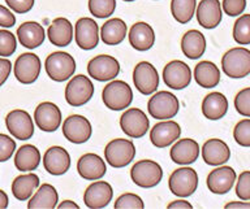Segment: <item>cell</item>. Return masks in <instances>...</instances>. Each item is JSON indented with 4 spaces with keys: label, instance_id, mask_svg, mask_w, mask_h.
<instances>
[{
    "label": "cell",
    "instance_id": "1",
    "mask_svg": "<svg viewBox=\"0 0 250 209\" xmlns=\"http://www.w3.org/2000/svg\"><path fill=\"white\" fill-rule=\"evenodd\" d=\"M102 100L111 111H124L132 104L133 91L126 82L112 79L104 86L102 93Z\"/></svg>",
    "mask_w": 250,
    "mask_h": 209
},
{
    "label": "cell",
    "instance_id": "2",
    "mask_svg": "<svg viewBox=\"0 0 250 209\" xmlns=\"http://www.w3.org/2000/svg\"><path fill=\"white\" fill-rule=\"evenodd\" d=\"M44 69L52 81L65 82L73 77L76 72V60L68 52L56 51L47 56Z\"/></svg>",
    "mask_w": 250,
    "mask_h": 209
},
{
    "label": "cell",
    "instance_id": "3",
    "mask_svg": "<svg viewBox=\"0 0 250 209\" xmlns=\"http://www.w3.org/2000/svg\"><path fill=\"white\" fill-rule=\"evenodd\" d=\"M223 73L229 78L240 79L250 74V51L244 47H236L227 51L222 57Z\"/></svg>",
    "mask_w": 250,
    "mask_h": 209
},
{
    "label": "cell",
    "instance_id": "4",
    "mask_svg": "<svg viewBox=\"0 0 250 209\" xmlns=\"http://www.w3.org/2000/svg\"><path fill=\"white\" fill-rule=\"evenodd\" d=\"M199 178L193 168L184 165L176 169L168 179V187L172 194L177 198H189L194 194L198 187Z\"/></svg>",
    "mask_w": 250,
    "mask_h": 209
},
{
    "label": "cell",
    "instance_id": "5",
    "mask_svg": "<svg viewBox=\"0 0 250 209\" xmlns=\"http://www.w3.org/2000/svg\"><path fill=\"white\" fill-rule=\"evenodd\" d=\"M130 178L141 189H152L158 186L163 178V169L156 161L141 160L132 167Z\"/></svg>",
    "mask_w": 250,
    "mask_h": 209
},
{
    "label": "cell",
    "instance_id": "6",
    "mask_svg": "<svg viewBox=\"0 0 250 209\" xmlns=\"http://www.w3.org/2000/svg\"><path fill=\"white\" fill-rule=\"evenodd\" d=\"M136 146L132 140L116 138L105 146L104 157L109 167L119 169L128 167L136 157Z\"/></svg>",
    "mask_w": 250,
    "mask_h": 209
},
{
    "label": "cell",
    "instance_id": "7",
    "mask_svg": "<svg viewBox=\"0 0 250 209\" xmlns=\"http://www.w3.org/2000/svg\"><path fill=\"white\" fill-rule=\"evenodd\" d=\"M180 101L175 94L169 91H159L154 94L147 103L148 114L156 120H169L177 114Z\"/></svg>",
    "mask_w": 250,
    "mask_h": 209
},
{
    "label": "cell",
    "instance_id": "8",
    "mask_svg": "<svg viewBox=\"0 0 250 209\" xmlns=\"http://www.w3.org/2000/svg\"><path fill=\"white\" fill-rule=\"evenodd\" d=\"M94 83L89 77L78 74L70 78L65 87V100L72 107L87 104L94 95Z\"/></svg>",
    "mask_w": 250,
    "mask_h": 209
},
{
    "label": "cell",
    "instance_id": "9",
    "mask_svg": "<svg viewBox=\"0 0 250 209\" xmlns=\"http://www.w3.org/2000/svg\"><path fill=\"white\" fill-rule=\"evenodd\" d=\"M87 73L98 82H109L120 73V64L111 55H98L87 64Z\"/></svg>",
    "mask_w": 250,
    "mask_h": 209
},
{
    "label": "cell",
    "instance_id": "10",
    "mask_svg": "<svg viewBox=\"0 0 250 209\" xmlns=\"http://www.w3.org/2000/svg\"><path fill=\"white\" fill-rule=\"evenodd\" d=\"M133 83L142 95H151L159 87V74L151 62H138L133 70Z\"/></svg>",
    "mask_w": 250,
    "mask_h": 209
},
{
    "label": "cell",
    "instance_id": "11",
    "mask_svg": "<svg viewBox=\"0 0 250 209\" xmlns=\"http://www.w3.org/2000/svg\"><path fill=\"white\" fill-rule=\"evenodd\" d=\"M93 128L90 121L81 114H72L62 122V135L73 144L86 143L91 138Z\"/></svg>",
    "mask_w": 250,
    "mask_h": 209
},
{
    "label": "cell",
    "instance_id": "12",
    "mask_svg": "<svg viewBox=\"0 0 250 209\" xmlns=\"http://www.w3.org/2000/svg\"><path fill=\"white\" fill-rule=\"evenodd\" d=\"M42 69L41 58L33 52L20 55L15 62V77L22 85H31L38 79Z\"/></svg>",
    "mask_w": 250,
    "mask_h": 209
},
{
    "label": "cell",
    "instance_id": "13",
    "mask_svg": "<svg viewBox=\"0 0 250 209\" xmlns=\"http://www.w3.org/2000/svg\"><path fill=\"white\" fill-rule=\"evenodd\" d=\"M5 125L8 132L11 133L16 139L27 140L34 134V122L26 111L15 109L5 117Z\"/></svg>",
    "mask_w": 250,
    "mask_h": 209
},
{
    "label": "cell",
    "instance_id": "14",
    "mask_svg": "<svg viewBox=\"0 0 250 209\" xmlns=\"http://www.w3.org/2000/svg\"><path fill=\"white\" fill-rule=\"evenodd\" d=\"M121 130L130 138H142L148 132V118L146 113L140 108H130L121 114Z\"/></svg>",
    "mask_w": 250,
    "mask_h": 209
},
{
    "label": "cell",
    "instance_id": "15",
    "mask_svg": "<svg viewBox=\"0 0 250 209\" xmlns=\"http://www.w3.org/2000/svg\"><path fill=\"white\" fill-rule=\"evenodd\" d=\"M74 40L83 51H91L99 43V27L97 21L90 17H82L74 26Z\"/></svg>",
    "mask_w": 250,
    "mask_h": 209
},
{
    "label": "cell",
    "instance_id": "16",
    "mask_svg": "<svg viewBox=\"0 0 250 209\" xmlns=\"http://www.w3.org/2000/svg\"><path fill=\"white\" fill-rule=\"evenodd\" d=\"M164 83L172 90H184L190 85L191 70L187 62L173 60L163 69Z\"/></svg>",
    "mask_w": 250,
    "mask_h": 209
},
{
    "label": "cell",
    "instance_id": "17",
    "mask_svg": "<svg viewBox=\"0 0 250 209\" xmlns=\"http://www.w3.org/2000/svg\"><path fill=\"white\" fill-rule=\"evenodd\" d=\"M62 111L51 101H43L35 108L34 121L42 132L54 133L62 125Z\"/></svg>",
    "mask_w": 250,
    "mask_h": 209
},
{
    "label": "cell",
    "instance_id": "18",
    "mask_svg": "<svg viewBox=\"0 0 250 209\" xmlns=\"http://www.w3.org/2000/svg\"><path fill=\"white\" fill-rule=\"evenodd\" d=\"M236 178H237V175H236L233 168L220 165L207 175V189L212 194L226 195L232 190Z\"/></svg>",
    "mask_w": 250,
    "mask_h": 209
},
{
    "label": "cell",
    "instance_id": "19",
    "mask_svg": "<svg viewBox=\"0 0 250 209\" xmlns=\"http://www.w3.org/2000/svg\"><path fill=\"white\" fill-rule=\"evenodd\" d=\"M43 167L47 173L59 177L65 174L70 168V156L65 148L54 146L48 148L43 156Z\"/></svg>",
    "mask_w": 250,
    "mask_h": 209
},
{
    "label": "cell",
    "instance_id": "20",
    "mask_svg": "<svg viewBox=\"0 0 250 209\" xmlns=\"http://www.w3.org/2000/svg\"><path fill=\"white\" fill-rule=\"evenodd\" d=\"M113 198V190L111 185L104 181L91 183L85 190L83 203L87 208L101 209L107 207Z\"/></svg>",
    "mask_w": 250,
    "mask_h": 209
},
{
    "label": "cell",
    "instance_id": "21",
    "mask_svg": "<svg viewBox=\"0 0 250 209\" xmlns=\"http://www.w3.org/2000/svg\"><path fill=\"white\" fill-rule=\"evenodd\" d=\"M197 21L203 29L211 30L222 22L223 9L219 0H201L195 8Z\"/></svg>",
    "mask_w": 250,
    "mask_h": 209
},
{
    "label": "cell",
    "instance_id": "22",
    "mask_svg": "<svg viewBox=\"0 0 250 209\" xmlns=\"http://www.w3.org/2000/svg\"><path fill=\"white\" fill-rule=\"evenodd\" d=\"M181 135V128L175 121H163L156 124L150 132V140L158 148L172 146Z\"/></svg>",
    "mask_w": 250,
    "mask_h": 209
},
{
    "label": "cell",
    "instance_id": "23",
    "mask_svg": "<svg viewBox=\"0 0 250 209\" xmlns=\"http://www.w3.org/2000/svg\"><path fill=\"white\" fill-rule=\"evenodd\" d=\"M128 38L130 46L138 52H146L151 50L154 43H155V31L151 27V25L138 21L133 23L130 30L128 33Z\"/></svg>",
    "mask_w": 250,
    "mask_h": 209
},
{
    "label": "cell",
    "instance_id": "24",
    "mask_svg": "<svg viewBox=\"0 0 250 209\" xmlns=\"http://www.w3.org/2000/svg\"><path fill=\"white\" fill-rule=\"evenodd\" d=\"M202 159L210 167L224 165L230 159L229 146L218 138L208 139L202 147Z\"/></svg>",
    "mask_w": 250,
    "mask_h": 209
},
{
    "label": "cell",
    "instance_id": "25",
    "mask_svg": "<svg viewBox=\"0 0 250 209\" xmlns=\"http://www.w3.org/2000/svg\"><path fill=\"white\" fill-rule=\"evenodd\" d=\"M199 146L194 139L184 138V139L176 140V143L172 146L169 156L172 161L177 165H191L197 161L199 156Z\"/></svg>",
    "mask_w": 250,
    "mask_h": 209
},
{
    "label": "cell",
    "instance_id": "26",
    "mask_svg": "<svg viewBox=\"0 0 250 209\" xmlns=\"http://www.w3.org/2000/svg\"><path fill=\"white\" fill-rule=\"evenodd\" d=\"M77 171L83 179L97 181L104 177L107 173V165L104 160L97 153H85L78 160Z\"/></svg>",
    "mask_w": 250,
    "mask_h": 209
},
{
    "label": "cell",
    "instance_id": "27",
    "mask_svg": "<svg viewBox=\"0 0 250 209\" xmlns=\"http://www.w3.org/2000/svg\"><path fill=\"white\" fill-rule=\"evenodd\" d=\"M17 38L21 46L29 50H34L42 46L46 38V31L41 23L35 21H26L21 23V26L17 29Z\"/></svg>",
    "mask_w": 250,
    "mask_h": 209
},
{
    "label": "cell",
    "instance_id": "28",
    "mask_svg": "<svg viewBox=\"0 0 250 209\" xmlns=\"http://www.w3.org/2000/svg\"><path fill=\"white\" fill-rule=\"evenodd\" d=\"M47 35L54 46L66 47L73 40V26L65 17H58L48 27Z\"/></svg>",
    "mask_w": 250,
    "mask_h": 209
},
{
    "label": "cell",
    "instance_id": "29",
    "mask_svg": "<svg viewBox=\"0 0 250 209\" xmlns=\"http://www.w3.org/2000/svg\"><path fill=\"white\" fill-rule=\"evenodd\" d=\"M228 99L222 93H211L202 101V113L207 120L218 121L228 112Z\"/></svg>",
    "mask_w": 250,
    "mask_h": 209
},
{
    "label": "cell",
    "instance_id": "30",
    "mask_svg": "<svg viewBox=\"0 0 250 209\" xmlns=\"http://www.w3.org/2000/svg\"><path fill=\"white\" fill-rule=\"evenodd\" d=\"M206 38L198 30H189L181 39V51L189 60H198L206 51Z\"/></svg>",
    "mask_w": 250,
    "mask_h": 209
},
{
    "label": "cell",
    "instance_id": "31",
    "mask_svg": "<svg viewBox=\"0 0 250 209\" xmlns=\"http://www.w3.org/2000/svg\"><path fill=\"white\" fill-rule=\"evenodd\" d=\"M128 34V27L121 19H109L103 23L101 29V38L104 44L117 46L120 44Z\"/></svg>",
    "mask_w": 250,
    "mask_h": 209
},
{
    "label": "cell",
    "instance_id": "32",
    "mask_svg": "<svg viewBox=\"0 0 250 209\" xmlns=\"http://www.w3.org/2000/svg\"><path fill=\"white\" fill-rule=\"evenodd\" d=\"M41 152L33 144H25L19 148L15 156V167L20 171H35L41 164Z\"/></svg>",
    "mask_w": 250,
    "mask_h": 209
},
{
    "label": "cell",
    "instance_id": "33",
    "mask_svg": "<svg viewBox=\"0 0 250 209\" xmlns=\"http://www.w3.org/2000/svg\"><path fill=\"white\" fill-rule=\"evenodd\" d=\"M194 79L203 89H212L220 82V70L212 61H201L194 68Z\"/></svg>",
    "mask_w": 250,
    "mask_h": 209
},
{
    "label": "cell",
    "instance_id": "34",
    "mask_svg": "<svg viewBox=\"0 0 250 209\" xmlns=\"http://www.w3.org/2000/svg\"><path fill=\"white\" fill-rule=\"evenodd\" d=\"M58 200L59 195L56 189L52 185L43 183L42 186L38 187V191L30 198V200L27 203V208H56L58 207Z\"/></svg>",
    "mask_w": 250,
    "mask_h": 209
},
{
    "label": "cell",
    "instance_id": "35",
    "mask_svg": "<svg viewBox=\"0 0 250 209\" xmlns=\"http://www.w3.org/2000/svg\"><path fill=\"white\" fill-rule=\"evenodd\" d=\"M39 187V177L37 174H25L16 177L12 182V194L20 202L30 199Z\"/></svg>",
    "mask_w": 250,
    "mask_h": 209
},
{
    "label": "cell",
    "instance_id": "36",
    "mask_svg": "<svg viewBox=\"0 0 250 209\" xmlns=\"http://www.w3.org/2000/svg\"><path fill=\"white\" fill-rule=\"evenodd\" d=\"M197 8V0H172L171 12L173 19L180 23L191 21Z\"/></svg>",
    "mask_w": 250,
    "mask_h": 209
},
{
    "label": "cell",
    "instance_id": "37",
    "mask_svg": "<svg viewBox=\"0 0 250 209\" xmlns=\"http://www.w3.org/2000/svg\"><path fill=\"white\" fill-rule=\"evenodd\" d=\"M234 42L242 46L250 44V15L240 16L233 25Z\"/></svg>",
    "mask_w": 250,
    "mask_h": 209
},
{
    "label": "cell",
    "instance_id": "38",
    "mask_svg": "<svg viewBox=\"0 0 250 209\" xmlns=\"http://www.w3.org/2000/svg\"><path fill=\"white\" fill-rule=\"evenodd\" d=\"M116 9V0H89V11L95 19H108Z\"/></svg>",
    "mask_w": 250,
    "mask_h": 209
},
{
    "label": "cell",
    "instance_id": "39",
    "mask_svg": "<svg viewBox=\"0 0 250 209\" xmlns=\"http://www.w3.org/2000/svg\"><path fill=\"white\" fill-rule=\"evenodd\" d=\"M233 138L241 147H250V118L241 120L234 126Z\"/></svg>",
    "mask_w": 250,
    "mask_h": 209
},
{
    "label": "cell",
    "instance_id": "40",
    "mask_svg": "<svg viewBox=\"0 0 250 209\" xmlns=\"http://www.w3.org/2000/svg\"><path fill=\"white\" fill-rule=\"evenodd\" d=\"M115 208L116 209H142L145 208L144 200L136 194L126 192L117 198L115 202Z\"/></svg>",
    "mask_w": 250,
    "mask_h": 209
},
{
    "label": "cell",
    "instance_id": "41",
    "mask_svg": "<svg viewBox=\"0 0 250 209\" xmlns=\"http://www.w3.org/2000/svg\"><path fill=\"white\" fill-rule=\"evenodd\" d=\"M17 48L16 37L8 30H0V56L8 57L15 54Z\"/></svg>",
    "mask_w": 250,
    "mask_h": 209
},
{
    "label": "cell",
    "instance_id": "42",
    "mask_svg": "<svg viewBox=\"0 0 250 209\" xmlns=\"http://www.w3.org/2000/svg\"><path fill=\"white\" fill-rule=\"evenodd\" d=\"M234 108L241 116L250 118V87L241 90L234 97Z\"/></svg>",
    "mask_w": 250,
    "mask_h": 209
},
{
    "label": "cell",
    "instance_id": "43",
    "mask_svg": "<svg viewBox=\"0 0 250 209\" xmlns=\"http://www.w3.org/2000/svg\"><path fill=\"white\" fill-rule=\"evenodd\" d=\"M236 195L240 198V200H250V171H242L238 175Z\"/></svg>",
    "mask_w": 250,
    "mask_h": 209
},
{
    "label": "cell",
    "instance_id": "44",
    "mask_svg": "<svg viewBox=\"0 0 250 209\" xmlns=\"http://www.w3.org/2000/svg\"><path fill=\"white\" fill-rule=\"evenodd\" d=\"M16 151V142L11 136L0 134V163L8 161Z\"/></svg>",
    "mask_w": 250,
    "mask_h": 209
},
{
    "label": "cell",
    "instance_id": "45",
    "mask_svg": "<svg viewBox=\"0 0 250 209\" xmlns=\"http://www.w3.org/2000/svg\"><path fill=\"white\" fill-rule=\"evenodd\" d=\"M222 9L229 17H238L246 9V0H223Z\"/></svg>",
    "mask_w": 250,
    "mask_h": 209
},
{
    "label": "cell",
    "instance_id": "46",
    "mask_svg": "<svg viewBox=\"0 0 250 209\" xmlns=\"http://www.w3.org/2000/svg\"><path fill=\"white\" fill-rule=\"evenodd\" d=\"M35 0H5V3L9 7L11 11H15L17 13H27L34 7Z\"/></svg>",
    "mask_w": 250,
    "mask_h": 209
},
{
    "label": "cell",
    "instance_id": "47",
    "mask_svg": "<svg viewBox=\"0 0 250 209\" xmlns=\"http://www.w3.org/2000/svg\"><path fill=\"white\" fill-rule=\"evenodd\" d=\"M16 17L8 8L0 4V26L1 27H12L15 26Z\"/></svg>",
    "mask_w": 250,
    "mask_h": 209
},
{
    "label": "cell",
    "instance_id": "48",
    "mask_svg": "<svg viewBox=\"0 0 250 209\" xmlns=\"http://www.w3.org/2000/svg\"><path fill=\"white\" fill-rule=\"evenodd\" d=\"M12 70V64L7 58H0V86L7 82Z\"/></svg>",
    "mask_w": 250,
    "mask_h": 209
},
{
    "label": "cell",
    "instance_id": "49",
    "mask_svg": "<svg viewBox=\"0 0 250 209\" xmlns=\"http://www.w3.org/2000/svg\"><path fill=\"white\" fill-rule=\"evenodd\" d=\"M167 208L169 209H175V208H180V209H191L193 206H191L190 203L185 200V199H179V200H175V202L169 203L167 206Z\"/></svg>",
    "mask_w": 250,
    "mask_h": 209
},
{
    "label": "cell",
    "instance_id": "50",
    "mask_svg": "<svg viewBox=\"0 0 250 209\" xmlns=\"http://www.w3.org/2000/svg\"><path fill=\"white\" fill-rule=\"evenodd\" d=\"M224 208L233 209V208H250V200H240V202H230L226 204Z\"/></svg>",
    "mask_w": 250,
    "mask_h": 209
},
{
    "label": "cell",
    "instance_id": "51",
    "mask_svg": "<svg viewBox=\"0 0 250 209\" xmlns=\"http://www.w3.org/2000/svg\"><path fill=\"white\" fill-rule=\"evenodd\" d=\"M58 208H60V209H78L80 207H78L77 203L72 202V200H64V202H62L60 204H59Z\"/></svg>",
    "mask_w": 250,
    "mask_h": 209
},
{
    "label": "cell",
    "instance_id": "52",
    "mask_svg": "<svg viewBox=\"0 0 250 209\" xmlns=\"http://www.w3.org/2000/svg\"><path fill=\"white\" fill-rule=\"evenodd\" d=\"M9 204V199L8 195L3 190H0V209H5Z\"/></svg>",
    "mask_w": 250,
    "mask_h": 209
},
{
    "label": "cell",
    "instance_id": "53",
    "mask_svg": "<svg viewBox=\"0 0 250 209\" xmlns=\"http://www.w3.org/2000/svg\"><path fill=\"white\" fill-rule=\"evenodd\" d=\"M123 1H134V0H123Z\"/></svg>",
    "mask_w": 250,
    "mask_h": 209
}]
</instances>
